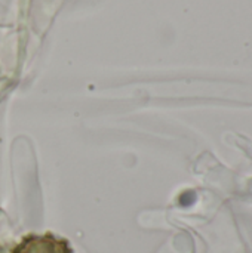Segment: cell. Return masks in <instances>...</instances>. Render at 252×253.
I'll use <instances>...</instances> for the list:
<instances>
[{"instance_id": "obj_1", "label": "cell", "mask_w": 252, "mask_h": 253, "mask_svg": "<svg viewBox=\"0 0 252 253\" xmlns=\"http://www.w3.org/2000/svg\"><path fill=\"white\" fill-rule=\"evenodd\" d=\"M13 253H71L67 242L53 236H33L16 246Z\"/></svg>"}]
</instances>
